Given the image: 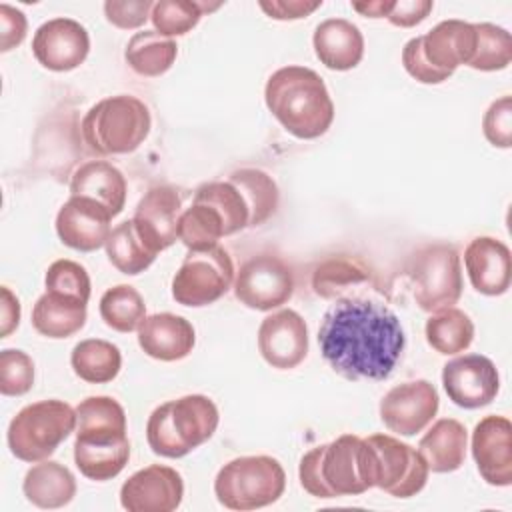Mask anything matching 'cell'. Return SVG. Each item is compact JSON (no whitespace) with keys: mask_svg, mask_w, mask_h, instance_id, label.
<instances>
[{"mask_svg":"<svg viewBox=\"0 0 512 512\" xmlns=\"http://www.w3.org/2000/svg\"><path fill=\"white\" fill-rule=\"evenodd\" d=\"M220 4H208V2H194V0H160L154 2L150 20L158 34L162 36H182L190 32L200 18L216 10Z\"/></svg>","mask_w":512,"mask_h":512,"instance_id":"74e56055","label":"cell"},{"mask_svg":"<svg viewBox=\"0 0 512 512\" xmlns=\"http://www.w3.org/2000/svg\"><path fill=\"white\" fill-rule=\"evenodd\" d=\"M234 262L226 248L190 250L172 278V298L182 306H208L234 284Z\"/></svg>","mask_w":512,"mask_h":512,"instance_id":"8fae6325","label":"cell"},{"mask_svg":"<svg viewBox=\"0 0 512 512\" xmlns=\"http://www.w3.org/2000/svg\"><path fill=\"white\" fill-rule=\"evenodd\" d=\"M406 276L412 284L414 300L424 312L450 308L462 296L460 256L450 244L418 248L406 264Z\"/></svg>","mask_w":512,"mask_h":512,"instance_id":"30bf717a","label":"cell"},{"mask_svg":"<svg viewBox=\"0 0 512 512\" xmlns=\"http://www.w3.org/2000/svg\"><path fill=\"white\" fill-rule=\"evenodd\" d=\"M100 316L116 332H132L146 318V304L134 286L118 284L100 298Z\"/></svg>","mask_w":512,"mask_h":512,"instance_id":"d590c367","label":"cell"},{"mask_svg":"<svg viewBox=\"0 0 512 512\" xmlns=\"http://www.w3.org/2000/svg\"><path fill=\"white\" fill-rule=\"evenodd\" d=\"M476 48L474 24L444 20L424 36L410 38L402 50L406 72L422 84L448 80L460 64H470Z\"/></svg>","mask_w":512,"mask_h":512,"instance_id":"8992f818","label":"cell"},{"mask_svg":"<svg viewBox=\"0 0 512 512\" xmlns=\"http://www.w3.org/2000/svg\"><path fill=\"white\" fill-rule=\"evenodd\" d=\"M482 130L486 140L498 148H510L512 144V98L502 96L492 102L484 114Z\"/></svg>","mask_w":512,"mask_h":512,"instance_id":"b9f144b4","label":"cell"},{"mask_svg":"<svg viewBox=\"0 0 512 512\" xmlns=\"http://www.w3.org/2000/svg\"><path fill=\"white\" fill-rule=\"evenodd\" d=\"M264 100L286 132L300 140L322 136L334 120V102L318 72L284 66L270 74Z\"/></svg>","mask_w":512,"mask_h":512,"instance_id":"3957f363","label":"cell"},{"mask_svg":"<svg viewBox=\"0 0 512 512\" xmlns=\"http://www.w3.org/2000/svg\"><path fill=\"white\" fill-rule=\"evenodd\" d=\"M24 496L38 508L52 510L66 506L76 494L74 474L54 460H42L32 466L22 482Z\"/></svg>","mask_w":512,"mask_h":512,"instance_id":"4316f807","label":"cell"},{"mask_svg":"<svg viewBox=\"0 0 512 512\" xmlns=\"http://www.w3.org/2000/svg\"><path fill=\"white\" fill-rule=\"evenodd\" d=\"M286 488L282 464L272 456H240L224 464L214 480V494L224 508L256 510L276 502Z\"/></svg>","mask_w":512,"mask_h":512,"instance_id":"ba28073f","label":"cell"},{"mask_svg":"<svg viewBox=\"0 0 512 512\" xmlns=\"http://www.w3.org/2000/svg\"><path fill=\"white\" fill-rule=\"evenodd\" d=\"M472 456L480 476L492 486L512 484V424L504 416L482 418L472 432Z\"/></svg>","mask_w":512,"mask_h":512,"instance_id":"d6986e66","label":"cell"},{"mask_svg":"<svg viewBox=\"0 0 512 512\" xmlns=\"http://www.w3.org/2000/svg\"><path fill=\"white\" fill-rule=\"evenodd\" d=\"M366 442L372 450L374 486L396 498L416 496L426 486L430 470L416 448L388 434H372Z\"/></svg>","mask_w":512,"mask_h":512,"instance_id":"7c38bea8","label":"cell"},{"mask_svg":"<svg viewBox=\"0 0 512 512\" xmlns=\"http://www.w3.org/2000/svg\"><path fill=\"white\" fill-rule=\"evenodd\" d=\"M114 216L96 200L70 196L58 210L56 232L62 244L80 252H92L106 244Z\"/></svg>","mask_w":512,"mask_h":512,"instance_id":"ffe728a7","label":"cell"},{"mask_svg":"<svg viewBox=\"0 0 512 512\" xmlns=\"http://www.w3.org/2000/svg\"><path fill=\"white\" fill-rule=\"evenodd\" d=\"M18 322H20V302L6 286H2V330H0V338H6L18 326Z\"/></svg>","mask_w":512,"mask_h":512,"instance_id":"7dc6e473","label":"cell"},{"mask_svg":"<svg viewBox=\"0 0 512 512\" xmlns=\"http://www.w3.org/2000/svg\"><path fill=\"white\" fill-rule=\"evenodd\" d=\"M86 324V302L54 292L42 294L32 308V326L46 338H68Z\"/></svg>","mask_w":512,"mask_h":512,"instance_id":"f1b7e54d","label":"cell"},{"mask_svg":"<svg viewBox=\"0 0 512 512\" xmlns=\"http://www.w3.org/2000/svg\"><path fill=\"white\" fill-rule=\"evenodd\" d=\"M184 496L182 476L162 464L134 472L120 488V504L128 512H172Z\"/></svg>","mask_w":512,"mask_h":512,"instance_id":"2e32d148","label":"cell"},{"mask_svg":"<svg viewBox=\"0 0 512 512\" xmlns=\"http://www.w3.org/2000/svg\"><path fill=\"white\" fill-rule=\"evenodd\" d=\"M178 54V46L172 38L158 34L156 30L136 32L126 46L124 58L128 66L140 76H160L170 70Z\"/></svg>","mask_w":512,"mask_h":512,"instance_id":"f546056e","label":"cell"},{"mask_svg":"<svg viewBox=\"0 0 512 512\" xmlns=\"http://www.w3.org/2000/svg\"><path fill=\"white\" fill-rule=\"evenodd\" d=\"M194 328L192 324L170 312H160L146 316L138 326L140 348L156 360L174 362L186 358L194 348Z\"/></svg>","mask_w":512,"mask_h":512,"instance_id":"603a6c76","label":"cell"},{"mask_svg":"<svg viewBox=\"0 0 512 512\" xmlns=\"http://www.w3.org/2000/svg\"><path fill=\"white\" fill-rule=\"evenodd\" d=\"M442 384L448 398L466 410L488 406L500 388V376L494 362L482 354H464L442 370Z\"/></svg>","mask_w":512,"mask_h":512,"instance_id":"9a60e30c","label":"cell"},{"mask_svg":"<svg viewBox=\"0 0 512 512\" xmlns=\"http://www.w3.org/2000/svg\"><path fill=\"white\" fill-rule=\"evenodd\" d=\"M392 0H372V2H352V8L366 18H384L392 10Z\"/></svg>","mask_w":512,"mask_h":512,"instance_id":"c3c4849f","label":"cell"},{"mask_svg":"<svg viewBox=\"0 0 512 512\" xmlns=\"http://www.w3.org/2000/svg\"><path fill=\"white\" fill-rule=\"evenodd\" d=\"M180 194L172 186H152L138 202L134 224L154 252H162L178 238Z\"/></svg>","mask_w":512,"mask_h":512,"instance_id":"44dd1931","label":"cell"},{"mask_svg":"<svg viewBox=\"0 0 512 512\" xmlns=\"http://www.w3.org/2000/svg\"><path fill=\"white\" fill-rule=\"evenodd\" d=\"M34 384L32 358L14 348L0 352V392L4 396H22Z\"/></svg>","mask_w":512,"mask_h":512,"instance_id":"60d3db41","label":"cell"},{"mask_svg":"<svg viewBox=\"0 0 512 512\" xmlns=\"http://www.w3.org/2000/svg\"><path fill=\"white\" fill-rule=\"evenodd\" d=\"M148 106L130 94L108 96L96 102L82 118V138L96 154L134 152L150 132Z\"/></svg>","mask_w":512,"mask_h":512,"instance_id":"52a82bcc","label":"cell"},{"mask_svg":"<svg viewBox=\"0 0 512 512\" xmlns=\"http://www.w3.org/2000/svg\"><path fill=\"white\" fill-rule=\"evenodd\" d=\"M222 236H226L222 216L210 204L194 200L190 208L180 214L178 240H182L188 250L212 248Z\"/></svg>","mask_w":512,"mask_h":512,"instance_id":"e575fe53","label":"cell"},{"mask_svg":"<svg viewBox=\"0 0 512 512\" xmlns=\"http://www.w3.org/2000/svg\"><path fill=\"white\" fill-rule=\"evenodd\" d=\"M194 200L210 204L218 214L222 216L226 236L236 234L250 224V212L248 206L240 194V190L230 182V180H216V182H206L198 186Z\"/></svg>","mask_w":512,"mask_h":512,"instance_id":"8d00e7d4","label":"cell"},{"mask_svg":"<svg viewBox=\"0 0 512 512\" xmlns=\"http://www.w3.org/2000/svg\"><path fill=\"white\" fill-rule=\"evenodd\" d=\"M474 30H476V48L468 66L482 72L504 70L512 60L510 32L490 22L474 24Z\"/></svg>","mask_w":512,"mask_h":512,"instance_id":"f35d334b","label":"cell"},{"mask_svg":"<svg viewBox=\"0 0 512 512\" xmlns=\"http://www.w3.org/2000/svg\"><path fill=\"white\" fill-rule=\"evenodd\" d=\"M302 488L316 498L356 496L374 488L372 450L366 438L342 434L306 452L298 466Z\"/></svg>","mask_w":512,"mask_h":512,"instance_id":"277c9868","label":"cell"},{"mask_svg":"<svg viewBox=\"0 0 512 512\" xmlns=\"http://www.w3.org/2000/svg\"><path fill=\"white\" fill-rule=\"evenodd\" d=\"M72 370L90 384H104L118 376L122 354L116 344L100 338H88L74 346L70 356Z\"/></svg>","mask_w":512,"mask_h":512,"instance_id":"4dcf8cb0","label":"cell"},{"mask_svg":"<svg viewBox=\"0 0 512 512\" xmlns=\"http://www.w3.org/2000/svg\"><path fill=\"white\" fill-rule=\"evenodd\" d=\"M76 410L62 400H40L24 406L8 426V448L24 462H42L74 432Z\"/></svg>","mask_w":512,"mask_h":512,"instance_id":"9c48e42d","label":"cell"},{"mask_svg":"<svg viewBox=\"0 0 512 512\" xmlns=\"http://www.w3.org/2000/svg\"><path fill=\"white\" fill-rule=\"evenodd\" d=\"M130 458L124 408L110 396H90L76 406L74 462L96 482L118 476Z\"/></svg>","mask_w":512,"mask_h":512,"instance_id":"7a4b0ae2","label":"cell"},{"mask_svg":"<svg viewBox=\"0 0 512 512\" xmlns=\"http://www.w3.org/2000/svg\"><path fill=\"white\" fill-rule=\"evenodd\" d=\"M104 246L112 266L128 276H136L144 272L158 256V252H154L148 246V242L140 236L134 220H126L118 224L110 232Z\"/></svg>","mask_w":512,"mask_h":512,"instance_id":"1f68e13d","label":"cell"},{"mask_svg":"<svg viewBox=\"0 0 512 512\" xmlns=\"http://www.w3.org/2000/svg\"><path fill=\"white\" fill-rule=\"evenodd\" d=\"M220 422L216 404L204 394H188L154 408L146 424L148 446L164 458H182L212 438Z\"/></svg>","mask_w":512,"mask_h":512,"instance_id":"5b68a950","label":"cell"},{"mask_svg":"<svg viewBox=\"0 0 512 512\" xmlns=\"http://www.w3.org/2000/svg\"><path fill=\"white\" fill-rule=\"evenodd\" d=\"M318 344L330 368L346 380H384L396 368L406 336L384 304L350 296L336 300L322 318Z\"/></svg>","mask_w":512,"mask_h":512,"instance_id":"6da1fadb","label":"cell"},{"mask_svg":"<svg viewBox=\"0 0 512 512\" xmlns=\"http://www.w3.org/2000/svg\"><path fill=\"white\" fill-rule=\"evenodd\" d=\"M468 434L462 422L454 418H440L420 438L418 452L422 454L428 470L446 474L464 464Z\"/></svg>","mask_w":512,"mask_h":512,"instance_id":"484cf974","label":"cell"},{"mask_svg":"<svg viewBox=\"0 0 512 512\" xmlns=\"http://www.w3.org/2000/svg\"><path fill=\"white\" fill-rule=\"evenodd\" d=\"M26 16L22 10L8 4H0V50L8 52L22 44L26 38Z\"/></svg>","mask_w":512,"mask_h":512,"instance_id":"ee69618b","label":"cell"},{"mask_svg":"<svg viewBox=\"0 0 512 512\" xmlns=\"http://www.w3.org/2000/svg\"><path fill=\"white\" fill-rule=\"evenodd\" d=\"M470 284L484 296H500L510 288V250L492 236L474 238L464 252Z\"/></svg>","mask_w":512,"mask_h":512,"instance_id":"7402d4cb","label":"cell"},{"mask_svg":"<svg viewBox=\"0 0 512 512\" xmlns=\"http://www.w3.org/2000/svg\"><path fill=\"white\" fill-rule=\"evenodd\" d=\"M258 6L274 20H300L322 6V0H260Z\"/></svg>","mask_w":512,"mask_h":512,"instance_id":"f6af8a7d","label":"cell"},{"mask_svg":"<svg viewBox=\"0 0 512 512\" xmlns=\"http://www.w3.org/2000/svg\"><path fill=\"white\" fill-rule=\"evenodd\" d=\"M318 60L330 70H352L364 56V36L356 24L344 18L320 22L312 36Z\"/></svg>","mask_w":512,"mask_h":512,"instance_id":"cb8c5ba5","label":"cell"},{"mask_svg":"<svg viewBox=\"0 0 512 512\" xmlns=\"http://www.w3.org/2000/svg\"><path fill=\"white\" fill-rule=\"evenodd\" d=\"M432 8H434V2L430 0H400L392 4V10L388 12L386 18L394 26L410 28L420 24L430 14Z\"/></svg>","mask_w":512,"mask_h":512,"instance_id":"bcb514c9","label":"cell"},{"mask_svg":"<svg viewBox=\"0 0 512 512\" xmlns=\"http://www.w3.org/2000/svg\"><path fill=\"white\" fill-rule=\"evenodd\" d=\"M228 180L240 190L248 212L250 224L248 228H256L264 224L278 208V186L270 174L258 168H240L234 170Z\"/></svg>","mask_w":512,"mask_h":512,"instance_id":"d6a6232c","label":"cell"},{"mask_svg":"<svg viewBox=\"0 0 512 512\" xmlns=\"http://www.w3.org/2000/svg\"><path fill=\"white\" fill-rule=\"evenodd\" d=\"M152 6L154 2L150 0H108L104 2V14L116 28L132 30L150 18Z\"/></svg>","mask_w":512,"mask_h":512,"instance_id":"7bdbcfd3","label":"cell"},{"mask_svg":"<svg viewBox=\"0 0 512 512\" xmlns=\"http://www.w3.org/2000/svg\"><path fill=\"white\" fill-rule=\"evenodd\" d=\"M374 274L358 256H332L320 262L312 272V288L320 298L340 300L350 290L372 286Z\"/></svg>","mask_w":512,"mask_h":512,"instance_id":"83f0119b","label":"cell"},{"mask_svg":"<svg viewBox=\"0 0 512 512\" xmlns=\"http://www.w3.org/2000/svg\"><path fill=\"white\" fill-rule=\"evenodd\" d=\"M46 292L78 298L88 302L90 298V278L84 266L74 260H56L46 270Z\"/></svg>","mask_w":512,"mask_h":512,"instance_id":"ab89813d","label":"cell"},{"mask_svg":"<svg viewBox=\"0 0 512 512\" xmlns=\"http://www.w3.org/2000/svg\"><path fill=\"white\" fill-rule=\"evenodd\" d=\"M258 350L274 368H296L308 354V328L304 318L290 308L266 316L258 328Z\"/></svg>","mask_w":512,"mask_h":512,"instance_id":"ac0fdd59","label":"cell"},{"mask_svg":"<svg viewBox=\"0 0 512 512\" xmlns=\"http://www.w3.org/2000/svg\"><path fill=\"white\" fill-rule=\"evenodd\" d=\"M90 50L86 28L72 18H52L44 22L32 38L34 58L48 70L68 72L78 68Z\"/></svg>","mask_w":512,"mask_h":512,"instance_id":"e0dca14e","label":"cell"},{"mask_svg":"<svg viewBox=\"0 0 512 512\" xmlns=\"http://www.w3.org/2000/svg\"><path fill=\"white\" fill-rule=\"evenodd\" d=\"M70 194L96 200L112 216H118L126 204V180L116 166L104 160H90L72 174Z\"/></svg>","mask_w":512,"mask_h":512,"instance_id":"d4e9b609","label":"cell"},{"mask_svg":"<svg viewBox=\"0 0 512 512\" xmlns=\"http://www.w3.org/2000/svg\"><path fill=\"white\" fill-rule=\"evenodd\" d=\"M294 292L292 268L276 254L248 258L234 278V296L252 310L268 312L286 304Z\"/></svg>","mask_w":512,"mask_h":512,"instance_id":"4fadbf2b","label":"cell"},{"mask_svg":"<svg viewBox=\"0 0 512 512\" xmlns=\"http://www.w3.org/2000/svg\"><path fill=\"white\" fill-rule=\"evenodd\" d=\"M438 404V392L428 380H410L384 394L380 400V420L390 432L414 436L432 422Z\"/></svg>","mask_w":512,"mask_h":512,"instance_id":"5bb4252c","label":"cell"},{"mask_svg":"<svg viewBox=\"0 0 512 512\" xmlns=\"http://www.w3.org/2000/svg\"><path fill=\"white\" fill-rule=\"evenodd\" d=\"M426 340L440 354L464 352L474 340V324L464 310L454 306L434 312L426 320Z\"/></svg>","mask_w":512,"mask_h":512,"instance_id":"836d02e7","label":"cell"}]
</instances>
